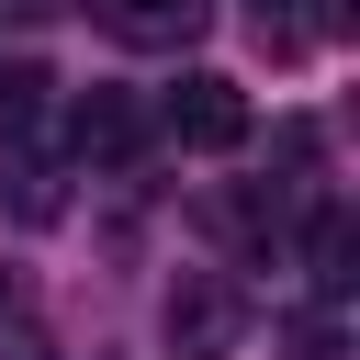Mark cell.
I'll list each match as a JSON object with an SVG mask.
<instances>
[{"mask_svg":"<svg viewBox=\"0 0 360 360\" xmlns=\"http://www.w3.org/2000/svg\"><path fill=\"white\" fill-rule=\"evenodd\" d=\"M158 135H169V146L225 158V146H248V90H236V79H214V68H191V79L158 101Z\"/></svg>","mask_w":360,"mask_h":360,"instance_id":"1","label":"cell"},{"mask_svg":"<svg viewBox=\"0 0 360 360\" xmlns=\"http://www.w3.org/2000/svg\"><path fill=\"white\" fill-rule=\"evenodd\" d=\"M202 22H214V0H101V34L135 56H180Z\"/></svg>","mask_w":360,"mask_h":360,"instance_id":"2","label":"cell"},{"mask_svg":"<svg viewBox=\"0 0 360 360\" xmlns=\"http://www.w3.org/2000/svg\"><path fill=\"white\" fill-rule=\"evenodd\" d=\"M236 326H248V304H236L225 281H180V292H169V349H180V360H214Z\"/></svg>","mask_w":360,"mask_h":360,"instance_id":"3","label":"cell"},{"mask_svg":"<svg viewBox=\"0 0 360 360\" xmlns=\"http://www.w3.org/2000/svg\"><path fill=\"white\" fill-rule=\"evenodd\" d=\"M68 146H79V158H135V146H146V112H135L124 90H90V101L68 112Z\"/></svg>","mask_w":360,"mask_h":360,"instance_id":"4","label":"cell"},{"mask_svg":"<svg viewBox=\"0 0 360 360\" xmlns=\"http://www.w3.org/2000/svg\"><path fill=\"white\" fill-rule=\"evenodd\" d=\"M304 259H315V292H349V259H360V225H349V214H315Z\"/></svg>","mask_w":360,"mask_h":360,"instance_id":"5","label":"cell"},{"mask_svg":"<svg viewBox=\"0 0 360 360\" xmlns=\"http://www.w3.org/2000/svg\"><path fill=\"white\" fill-rule=\"evenodd\" d=\"M34 112H45V68H0V135H34Z\"/></svg>","mask_w":360,"mask_h":360,"instance_id":"6","label":"cell"},{"mask_svg":"<svg viewBox=\"0 0 360 360\" xmlns=\"http://www.w3.org/2000/svg\"><path fill=\"white\" fill-rule=\"evenodd\" d=\"M248 22H259V45H270V56H292V45H315V22H304V0H248Z\"/></svg>","mask_w":360,"mask_h":360,"instance_id":"7","label":"cell"},{"mask_svg":"<svg viewBox=\"0 0 360 360\" xmlns=\"http://www.w3.org/2000/svg\"><path fill=\"white\" fill-rule=\"evenodd\" d=\"M292 349L304 360H338V315H292Z\"/></svg>","mask_w":360,"mask_h":360,"instance_id":"8","label":"cell"},{"mask_svg":"<svg viewBox=\"0 0 360 360\" xmlns=\"http://www.w3.org/2000/svg\"><path fill=\"white\" fill-rule=\"evenodd\" d=\"M0 349H11V360H34V315H22V292H0Z\"/></svg>","mask_w":360,"mask_h":360,"instance_id":"9","label":"cell"}]
</instances>
